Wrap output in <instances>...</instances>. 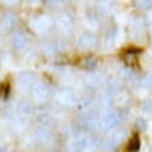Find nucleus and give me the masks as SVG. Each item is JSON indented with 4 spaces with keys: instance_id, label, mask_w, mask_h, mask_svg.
Wrapping results in <instances>:
<instances>
[{
    "instance_id": "obj_5",
    "label": "nucleus",
    "mask_w": 152,
    "mask_h": 152,
    "mask_svg": "<svg viewBox=\"0 0 152 152\" xmlns=\"http://www.w3.org/2000/svg\"><path fill=\"white\" fill-rule=\"evenodd\" d=\"M78 43L82 48H91L95 46L96 43V37L92 32H89V31H85L83 32L80 36H79V40H78Z\"/></svg>"
},
{
    "instance_id": "obj_15",
    "label": "nucleus",
    "mask_w": 152,
    "mask_h": 152,
    "mask_svg": "<svg viewBox=\"0 0 152 152\" xmlns=\"http://www.w3.org/2000/svg\"><path fill=\"white\" fill-rule=\"evenodd\" d=\"M116 35H115V31H109L105 36H104V46H107V48H110L113 45H114V42H115V37Z\"/></svg>"
},
{
    "instance_id": "obj_20",
    "label": "nucleus",
    "mask_w": 152,
    "mask_h": 152,
    "mask_svg": "<svg viewBox=\"0 0 152 152\" xmlns=\"http://www.w3.org/2000/svg\"><path fill=\"white\" fill-rule=\"evenodd\" d=\"M49 132L47 128H40V129H37V138H39L40 140L42 141H46L48 138H49Z\"/></svg>"
},
{
    "instance_id": "obj_7",
    "label": "nucleus",
    "mask_w": 152,
    "mask_h": 152,
    "mask_svg": "<svg viewBox=\"0 0 152 152\" xmlns=\"http://www.w3.org/2000/svg\"><path fill=\"white\" fill-rule=\"evenodd\" d=\"M11 43L16 49H22L25 47L26 45V37L23 32L17 31L12 35V39H11Z\"/></svg>"
},
{
    "instance_id": "obj_16",
    "label": "nucleus",
    "mask_w": 152,
    "mask_h": 152,
    "mask_svg": "<svg viewBox=\"0 0 152 152\" xmlns=\"http://www.w3.org/2000/svg\"><path fill=\"white\" fill-rule=\"evenodd\" d=\"M86 83L89 84V86L98 88V86H101V85H102L103 79H102L101 75H92V77H90V78L86 80Z\"/></svg>"
},
{
    "instance_id": "obj_19",
    "label": "nucleus",
    "mask_w": 152,
    "mask_h": 152,
    "mask_svg": "<svg viewBox=\"0 0 152 152\" xmlns=\"http://www.w3.org/2000/svg\"><path fill=\"white\" fill-rule=\"evenodd\" d=\"M18 110L20 114H23V115H29L31 113V107L25 102H19L18 103Z\"/></svg>"
},
{
    "instance_id": "obj_27",
    "label": "nucleus",
    "mask_w": 152,
    "mask_h": 152,
    "mask_svg": "<svg viewBox=\"0 0 152 152\" xmlns=\"http://www.w3.org/2000/svg\"><path fill=\"white\" fill-rule=\"evenodd\" d=\"M109 102H110V98H109V96L107 95H103L101 98H99V104H102V105H105V104H109Z\"/></svg>"
},
{
    "instance_id": "obj_13",
    "label": "nucleus",
    "mask_w": 152,
    "mask_h": 152,
    "mask_svg": "<svg viewBox=\"0 0 152 152\" xmlns=\"http://www.w3.org/2000/svg\"><path fill=\"white\" fill-rule=\"evenodd\" d=\"M80 120L85 126H92L96 121V116H95V114L92 111H88V113L83 114Z\"/></svg>"
},
{
    "instance_id": "obj_14",
    "label": "nucleus",
    "mask_w": 152,
    "mask_h": 152,
    "mask_svg": "<svg viewBox=\"0 0 152 152\" xmlns=\"http://www.w3.org/2000/svg\"><path fill=\"white\" fill-rule=\"evenodd\" d=\"M96 65H97V61L94 58H90V56L84 58L80 61V66L84 67V68H86V69H94L96 67Z\"/></svg>"
},
{
    "instance_id": "obj_10",
    "label": "nucleus",
    "mask_w": 152,
    "mask_h": 152,
    "mask_svg": "<svg viewBox=\"0 0 152 152\" xmlns=\"http://www.w3.org/2000/svg\"><path fill=\"white\" fill-rule=\"evenodd\" d=\"M126 137V131L125 129H118L113 133V135L110 137L109 139V142L113 145V146H115V145H119Z\"/></svg>"
},
{
    "instance_id": "obj_24",
    "label": "nucleus",
    "mask_w": 152,
    "mask_h": 152,
    "mask_svg": "<svg viewBox=\"0 0 152 152\" xmlns=\"http://www.w3.org/2000/svg\"><path fill=\"white\" fill-rule=\"evenodd\" d=\"M141 85L145 88H152V74H147L141 79Z\"/></svg>"
},
{
    "instance_id": "obj_26",
    "label": "nucleus",
    "mask_w": 152,
    "mask_h": 152,
    "mask_svg": "<svg viewBox=\"0 0 152 152\" xmlns=\"http://www.w3.org/2000/svg\"><path fill=\"white\" fill-rule=\"evenodd\" d=\"M43 49H45V53H46L47 55H52V54L54 53V47H53L52 45H46Z\"/></svg>"
},
{
    "instance_id": "obj_17",
    "label": "nucleus",
    "mask_w": 152,
    "mask_h": 152,
    "mask_svg": "<svg viewBox=\"0 0 152 152\" xmlns=\"http://www.w3.org/2000/svg\"><path fill=\"white\" fill-rule=\"evenodd\" d=\"M108 89H109V91H110V92L118 94V92L120 91V89H121V85H120V83H119V80H118V79L113 78V79H110V80H109V83H108Z\"/></svg>"
},
{
    "instance_id": "obj_23",
    "label": "nucleus",
    "mask_w": 152,
    "mask_h": 152,
    "mask_svg": "<svg viewBox=\"0 0 152 152\" xmlns=\"http://www.w3.org/2000/svg\"><path fill=\"white\" fill-rule=\"evenodd\" d=\"M119 77L122 79H129V78H132V72L127 68H121L119 71Z\"/></svg>"
},
{
    "instance_id": "obj_1",
    "label": "nucleus",
    "mask_w": 152,
    "mask_h": 152,
    "mask_svg": "<svg viewBox=\"0 0 152 152\" xmlns=\"http://www.w3.org/2000/svg\"><path fill=\"white\" fill-rule=\"evenodd\" d=\"M120 122V116L114 110H105L101 116V124L105 128H111Z\"/></svg>"
},
{
    "instance_id": "obj_11",
    "label": "nucleus",
    "mask_w": 152,
    "mask_h": 152,
    "mask_svg": "<svg viewBox=\"0 0 152 152\" xmlns=\"http://www.w3.org/2000/svg\"><path fill=\"white\" fill-rule=\"evenodd\" d=\"M124 60L128 66H134L137 64V53L134 50H127L124 54Z\"/></svg>"
},
{
    "instance_id": "obj_12",
    "label": "nucleus",
    "mask_w": 152,
    "mask_h": 152,
    "mask_svg": "<svg viewBox=\"0 0 152 152\" xmlns=\"http://www.w3.org/2000/svg\"><path fill=\"white\" fill-rule=\"evenodd\" d=\"M139 148H140V140H139V137H138V135H134V137L129 140V142H128V145H127V151H128V152H138Z\"/></svg>"
},
{
    "instance_id": "obj_22",
    "label": "nucleus",
    "mask_w": 152,
    "mask_h": 152,
    "mask_svg": "<svg viewBox=\"0 0 152 152\" xmlns=\"http://www.w3.org/2000/svg\"><path fill=\"white\" fill-rule=\"evenodd\" d=\"M88 145V139L85 137H80L77 139V141H75V147H77L78 150H84Z\"/></svg>"
},
{
    "instance_id": "obj_8",
    "label": "nucleus",
    "mask_w": 152,
    "mask_h": 152,
    "mask_svg": "<svg viewBox=\"0 0 152 152\" xmlns=\"http://www.w3.org/2000/svg\"><path fill=\"white\" fill-rule=\"evenodd\" d=\"M32 89H34V94L39 98H47L49 96V88L43 83L35 84V86Z\"/></svg>"
},
{
    "instance_id": "obj_21",
    "label": "nucleus",
    "mask_w": 152,
    "mask_h": 152,
    "mask_svg": "<svg viewBox=\"0 0 152 152\" xmlns=\"http://www.w3.org/2000/svg\"><path fill=\"white\" fill-rule=\"evenodd\" d=\"M141 110L144 113H152V101L151 99H144L141 102Z\"/></svg>"
},
{
    "instance_id": "obj_18",
    "label": "nucleus",
    "mask_w": 152,
    "mask_h": 152,
    "mask_svg": "<svg viewBox=\"0 0 152 152\" xmlns=\"http://www.w3.org/2000/svg\"><path fill=\"white\" fill-rule=\"evenodd\" d=\"M133 4L141 10H146L151 6V0H133Z\"/></svg>"
},
{
    "instance_id": "obj_9",
    "label": "nucleus",
    "mask_w": 152,
    "mask_h": 152,
    "mask_svg": "<svg viewBox=\"0 0 152 152\" xmlns=\"http://www.w3.org/2000/svg\"><path fill=\"white\" fill-rule=\"evenodd\" d=\"M58 26H59V30L61 32H67L71 30L72 28V19L69 18V16L67 15H64L59 18L58 20Z\"/></svg>"
},
{
    "instance_id": "obj_3",
    "label": "nucleus",
    "mask_w": 152,
    "mask_h": 152,
    "mask_svg": "<svg viewBox=\"0 0 152 152\" xmlns=\"http://www.w3.org/2000/svg\"><path fill=\"white\" fill-rule=\"evenodd\" d=\"M18 83L24 89H31L36 84V77L30 72H22L18 74Z\"/></svg>"
},
{
    "instance_id": "obj_2",
    "label": "nucleus",
    "mask_w": 152,
    "mask_h": 152,
    "mask_svg": "<svg viewBox=\"0 0 152 152\" xmlns=\"http://www.w3.org/2000/svg\"><path fill=\"white\" fill-rule=\"evenodd\" d=\"M30 25L35 31L40 32V34H45L50 29L52 20L49 17H37V18L31 20Z\"/></svg>"
},
{
    "instance_id": "obj_6",
    "label": "nucleus",
    "mask_w": 152,
    "mask_h": 152,
    "mask_svg": "<svg viewBox=\"0 0 152 152\" xmlns=\"http://www.w3.org/2000/svg\"><path fill=\"white\" fill-rule=\"evenodd\" d=\"M17 22V18L13 13H6L0 19V30L1 31H7L10 30Z\"/></svg>"
},
{
    "instance_id": "obj_4",
    "label": "nucleus",
    "mask_w": 152,
    "mask_h": 152,
    "mask_svg": "<svg viewBox=\"0 0 152 152\" xmlns=\"http://www.w3.org/2000/svg\"><path fill=\"white\" fill-rule=\"evenodd\" d=\"M58 101H59L61 104L67 105V107H72V105H74L75 103H77V99H75L74 94H73L71 90H68V89H64V90H61V91L59 92V95H58Z\"/></svg>"
},
{
    "instance_id": "obj_25",
    "label": "nucleus",
    "mask_w": 152,
    "mask_h": 152,
    "mask_svg": "<svg viewBox=\"0 0 152 152\" xmlns=\"http://www.w3.org/2000/svg\"><path fill=\"white\" fill-rule=\"evenodd\" d=\"M135 126H137V128H139V129L142 131V129L146 128V121L144 119H138L137 122H135Z\"/></svg>"
},
{
    "instance_id": "obj_28",
    "label": "nucleus",
    "mask_w": 152,
    "mask_h": 152,
    "mask_svg": "<svg viewBox=\"0 0 152 152\" xmlns=\"http://www.w3.org/2000/svg\"><path fill=\"white\" fill-rule=\"evenodd\" d=\"M59 1H60V0H46L47 5L50 6V7H55V6H58V5H59Z\"/></svg>"
},
{
    "instance_id": "obj_29",
    "label": "nucleus",
    "mask_w": 152,
    "mask_h": 152,
    "mask_svg": "<svg viewBox=\"0 0 152 152\" xmlns=\"http://www.w3.org/2000/svg\"><path fill=\"white\" fill-rule=\"evenodd\" d=\"M1 1L5 4V5H7V6H12V5H16L19 0H1Z\"/></svg>"
}]
</instances>
